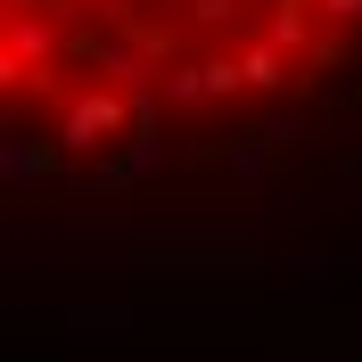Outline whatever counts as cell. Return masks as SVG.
I'll use <instances>...</instances> for the list:
<instances>
[{
	"label": "cell",
	"instance_id": "obj_1",
	"mask_svg": "<svg viewBox=\"0 0 362 362\" xmlns=\"http://www.w3.org/2000/svg\"><path fill=\"white\" fill-rule=\"evenodd\" d=\"M362 49V0H0L8 132L115 173L288 107Z\"/></svg>",
	"mask_w": 362,
	"mask_h": 362
}]
</instances>
